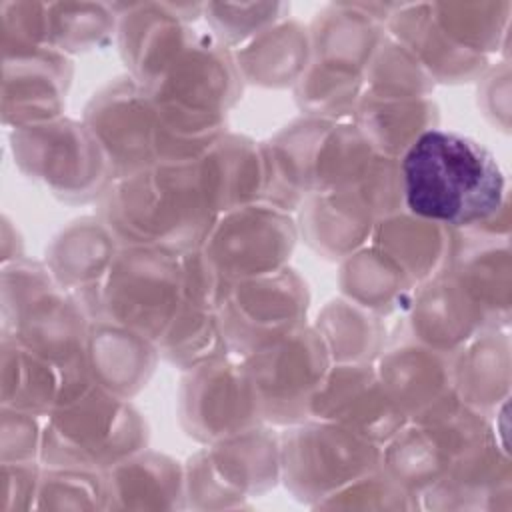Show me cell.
Masks as SVG:
<instances>
[{
	"instance_id": "6da1fadb",
	"label": "cell",
	"mask_w": 512,
	"mask_h": 512,
	"mask_svg": "<svg viewBox=\"0 0 512 512\" xmlns=\"http://www.w3.org/2000/svg\"><path fill=\"white\" fill-rule=\"evenodd\" d=\"M402 204L410 214L464 234L496 238L506 214V182L488 148L442 128H430L398 158Z\"/></svg>"
},
{
	"instance_id": "7a4b0ae2",
	"label": "cell",
	"mask_w": 512,
	"mask_h": 512,
	"mask_svg": "<svg viewBox=\"0 0 512 512\" xmlns=\"http://www.w3.org/2000/svg\"><path fill=\"white\" fill-rule=\"evenodd\" d=\"M100 200V218L122 246H156L176 254L202 248L222 214L200 158L162 162L114 180Z\"/></svg>"
},
{
	"instance_id": "3957f363",
	"label": "cell",
	"mask_w": 512,
	"mask_h": 512,
	"mask_svg": "<svg viewBox=\"0 0 512 512\" xmlns=\"http://www.w3.org/2000/svg\"><path fill=\"white\" fill-rule=\"evenodd\" d=\"M142 414L100 388L88 366L64 372L54 410L44 420L40 462L52 468L104 472L146 448Z\"/></svg>"
},
{
	"instance_id": "277c9868",
	"label": "cell",
	"mask_w": 512,
	"mask_h": 512,
	"mask_svg": "<svg viewBox=\"0 0 512 512\" xmlns=\"http://www.w3.org/2000/svg\"><path fill=\"white\" fill-rule=\"evenodd\" d=\"M90 324L82 302L46 264L16 258L2 266V340L68 372L86 366Z\"/></svg>"
},
{
	"instance_id": "5b68a950",
	"label": "cell",
	"mask_w": 512,
	"mask_h": 512,
	"mask_svg": "<svg viewBox=\"0 0 512 512\" xmlns=\"http://www.w3.org/2000/svg\"><path fill=\"white\" fill-rule=\"evenodd\" d=\"M400 210L398 158L380 154L356 186L308 194L298 208V234L324 258L344 260L370 242L378 220Z\"/></svg>"
},
{
	"instance_id": "8992f818",
	"label": "cell",
	"mask_w": 512,
	"mask_h": 512,
	"mask_svg": "<svg viewBox=\"0 0 512 512\" xmlns=\"http://www.w3.org/2000/svg\"><path fill=\"white\" fill-rule=\"evenodd\" d=\"M282 480L302 502L318 506L338 490L382 466V446L360 434L308 418L280 434Z\"/></svg>"
},
{
	"instance_id": "52a82bcc",
	"label": "cell",
	"mask_w": 512,
	"mask_h": 512,
	"mask_svg": "<svg viewBox=\"0 0 512 512\" xmlns=\"http://www.w3.org/2000/svg\"><path fill=\"white\" fill-rule=\"evenodd\" d=\"M182 306V254L120 246L100 292V318L158 342Z\"/></svg>"
},
{
	"instance_id": "ba28073f",
	"label": "cell",
	"mask_w": 512,
	"mask_h": 512,
	"mask_svg": "<svg viewBox=\"0 0 512 512\" xmlns=\"http://www.w3.org/2000/svg\"><path fill=\"white\" fill-rule=\"evenodd\" d=\"M18 168L66 202L102 198L114 182L106 156L84 122L56 118L12 130Z\"/></svg>"
},
{
	"instance_id": "9c48e42d",
	"label": "cell",
	"mask_w": 512,
	"mask_h": 512,
	"mask_svg": "<svg viewBox=\"0 0 512 512\" xmlns=\"http://www.w3.org/2000/svg\"><path fill=\"white\" fill-rule=\"evenodd\" d=\"M240 360L264 424L278 426L310 418L312 396L332 366L322 336L306 324Z\"/></svg>"
},
{
	"instance_id": "30bf717a",
	"label": "cell",
	"mask_w": 512,
	"mask_h": 512,
	"mask_svg": "<svg viewBox=\"0 0 512 512\" xmlns=\"http://www.w3.org/2000/svg\"><path fill=\"white\" fill-rule=\"evenodd\" d=\"M186 500L198 508L242 506L282 478L280 436L258 424L240 434L208 444L190 458Z\"/></svg>"
},
{
	"instance_id": "8fae6325",
	"label": "cell",
	"mask_w": 512,
	"mask_h": 512,
	"mask_svg": "<svg viewBox=\"0 0 512 512\" xmlns=\"http://www.w3.org/2000/svg\"><path fill=\"white\" fill-rule=\"evenodd\" d=\"M308 302L306 282L288 266L230 284L218 308L230 354L244 358L298 330L306 324Z\"/></svg>"
},
{
	"instance_id": "7c38bea8",
	"label": "cell",
	"mask_w": 512,
	"mask_h": 512,
	"mask_svg": "<svg viewBox=\"0 0 512 512\" xmlns=\"http://www.w3.org/2000/svg\"><path fill=\"white\" fill-rule=\"evenodd\" d=\"M296 238L298 224L290 212L256 202L220 214L202 250L220 276L234 284L288 266Z\"/></svg>"
},
{
	"instance_id": "4fadbf2b",
	"label": "cell",
	"mask_w": 512,
	"mask_h": 512,
	"mask_svg": "<svg viewBox=\"0 0 512 512\" xmlns=\"http://www.w3.org/2000/svg\"><path fill=\"white\" fill-rule=\"evenodd\" d=\"M178 416L186 434L204 444L264 424L244 364L230 354L186 370Z\"/></svg>"
},
{
	"instance_id": "5bb4252c",
	"label": "cell",
	"mask_w": 512,
	"mask_h": 512,
	"mask_svg": "<svg viewBox=\"0 0 512 512\" xmlns=\"http://www.w3.org/2000/svg\"><path fill=\"white\" fill-rule=\"evenodd\" d=\"M82 122L102 148L114 180L158 164V120L144 88L130 76L92 96Z\"/></svg>"
},
{
	"instance_id": "9a60e30c",
	"label": "cell",
	"mask_w": 512,
	"mask_h": 512,
	"mask_svg": "<svg viewBox=\"0 0 512 512\" xmlns=\"http://www.w3.org/2000/svg\"><path fill=\"white\" fill-rule=\"evenodd\" d=\"M310 418L340 424L378 446L408 424L374 364H332L312 396Z\"/></svg>"
},
{
	"instance_id": "2e32d148",
	"label": "cell",
	"mask_w": 512,
	"mask_h": 512,
	"mask_svg": "<svg viewBox=\"0 0 512 512\" xmlns=\"http://www.w3.org/2000/svg\"><path fill=\"white\" fill-rule=\"evenodd\" d=\"M374 366L386 392L408 422L434 418L460 402L450 354L406 340L384 350Z\"/></svg>"
},
{
	"instance_id": "e0dca14e",
	"label": "cell",
	"mask_w": 512,
	"mask_h": 512,
	"mask_svg": "<svg viewBox=\"0 0 512 512\" xmlns=\"http://www.w3.org/2000/svg\"><path fill=\"white\" fill-rule=\"evenodd\" d=\"M404 314L410 340L450 356L486 332L482 314L450 268L418 284Z\"/></svg>"
},
{
	"instance_id": "ac0fdd59",
	"label": "cell",
	"mask_w": 512,
	"mask_h": 512,
	"mask_svg": "<svg viewBox=\"0 0 512 512\" xmlns=\"http://www.w3.org/2000/svg\"><path fill=\"white\" fill-rule=\"evenodd\" d=\"M120 246L102 218H80L64 228L46 252L54 278L82 302L92 320L100 318L102 282Z\"/></svg>"
},
{
	"instance_id": "d6986e66",
	"label": "cell",
	"mask_w": 512,
	"mask_h": 512,
	"mask_svg": "<svg viewBox=\"0 0 512 512\" xmlns=\"http://www.w3.org/2000/svg\"><path fill=\"white\" fill-rule=\"evenodd\" d=\"M68 82L70 62L54 46L32 56L4 60V124L18 130L60 118Z\"/></svg>"
},
{
	"instance_id": "ffe728a7",
	"label": "cell",
	"mask_w": 512,
	"mask_h": 512,
	"mask_svg": "<svg viewBox=\"0 0 512 512\" xmlns=\"http://www.w3.org/2000/svg\"><path fill=\"white\" fill-rule=\"evenodd\" d=\"M160 352L150 338L96 318L90 324L86 366L106 392L130 400L150 380Z\"/></svg>"
},
{
	"instance_id": "44dd1931",
	"label": "cell",
	"mask_w": 512,
	"mask_h": 512,
	"mask_svg": "<svg viewBox=\"0 0 512 512\" xmlns=\"http://www.w3.org/2000/svg\"><path fill=\"white\" fill-rule=\"evenodd\" d=\"M386 32L414 54L434 82H468L488 68L486 56L460 48L440 30L428 4H396Z\"/></svg>"
},
{
	"instance_id": "7402d4cb",
	"label": "cell",
	"mask_w": 512,
	"mask_h": 512,
	"mask_svg": "<svg viewBox=\"0 0 512 512\" xmlns=\"http://www.w3.org/2000/svg\"><path fill=\"white\" fill-rule=\"evenodd\" d=\"M458 236V230L400 210L376 222L370 244L390 256L418 286L450 268Z\"/></svg>"
},
{
	"instance_id": "603a6c76",
	"label": "cell",
	"mask_w": 512,
	"mask_h": 512,
	"mask_svg": "<svg viewBox=\"0 0 512 512\" xmlns=\"http://www.w3.org/2000/svg\"><path fill=\"white\" fill-rule=\"evenodd\" d=\"M206 180L220 212L264 202L268 192V160L264 144L224 132L200 156Z\"/></svg>"
},
{
	"instance_id": "cb8c5ba5",
	"label": "cell",
	"mask_w": 512,
	"mask_h": 512,
	"mask_svg": "<svg viewBox=\"0 0 512 512\" xmlns=\"http://www.w3.org/2000/svg\"><path fill=\"white\" fill-rule=\"evenodd\" d=\"M108 508H180L186 500L184 468L152 450H140L104 470Z\"/></svg>"
},
{
	"instance_id": "d4e9b609",
	"label": "cell",
	"mask_w": 512,
	"mask_h": 512,
	"mask_svg": "<svg viewBox=\"0 0 512 512\" xmlns=\"http://www.w3.org/2000/svg\"><path fill=\"white\" fill-rule=\"evenodd\" d=\"M242 80L266 88L296 86L306 72L312 48L310 32L298 20H280L234 52Z\"/></svg>"
},
{
	"instance_id": "484cf974",
	"label": "cell",
	"mask_w": 512,
	"mask_h": 512,
	"mask_svg": "<svg viewBox=\"0 0 512 512\" xmlns=\"http://www.w3.org/2000/svg\"><path fill=\"white\" fill-rule=\"evenodd\" d=\"M454 388L464 406L488 416L508 398L510 356L508 338L486 330L452 354Z\"/></svg>"
},
{
	"instance_id": "4316f807",
	"label": "cell",
	"mask_w": 512,
	"mask_h": 512,
	"mask_svg": "<svg viewBox=\"0 0 512 512\" xmlns=\"http://www.w3.org/2000/svg\"><path fill=\"white\" fill-rule=\"evenodd\" d=\"M340 288L344 298L386 318L408 308L416 284L376 246H362L342 260Z\"/></svg>"
},
{
	"instance_id": "83f0119b",
	"label": "cell",
	"mask_w": 512,
	"mask_h": 512,
	"mask_svg": "<svg viewBox=\"0 0 512 512\" xmlns=\"http://www.w3.org/2000/svg\"><path fill=\"white\" fill-rule=\"evenodd\" d=\"M352 122L378 154L400 158L420 134L436 128L438 106L430 96L382 100L362 94Z\"/></svg>"
},
{
	"instance_id": "f1b7e54d",
	"label": "cell",
	"mask_w": 512,
	"mask_h": 512,
	"mask_svg": "<svg viewBox=\"0 0 512 512\" xmlns=\"http://www.w3.org/2000/svg\"><path fill=\"white\" fill-rule=\"evenodd\" d=\"M384 318L348 298L328 302L314 324L332 364H374L386 350Z\"/></svg>"
},
{
	"instance_id": "f546056e",
	"label": "cell",
	"mask_w": 512,
	"mask_h": 512,
	"mask_svg": "<svg viewBox=\"0 0 512 512\" xmlns=\"http://www.w3.org/2000/svg\"><path fill=\"white\" fill-rule=\"evenodd\" d=\"M0 398L4 408H14L46 418L60 396L64 372L50 360L2 340Z\"/></svg>"
},
{
	"instance_id": "4dcf8cb0",
	"label": "cell",
	"mask_w": 512,
	"mask_h": 512,
	"mask_svg": "<svg viewBox=\"0 0 512 512\" xmlns=\"http://www.w3.org/2000/svg\"><path fill=\"white\" fill-rule=\"evenodd\" d=\"M156 346L164 360L182 370H190L230 354L218 310L186 302H182Z\"/></svg>"
},
{
	"instance_id": "1f68e13d",
	"label": "cell",
	"mask_w": 512,
	"mask_h": 512,
	"mask_svg": "<svg viewBox=\"0 0 512 512\" xmlns=\"http://www.w3.org/2000/svg\"><path fill=\"white\" fill-rule=\"evenodd\" d=\"M434 22L460 48L486 56L498 48L508 24V2H436L428 4Z\"/></svg>"
},
{
	"instance_id": "d6a6232c",
	"label": "cell",
	"mask_w": 512,
	"mask_h": 512,
	"mask_svg": "<svg viewBox=\"0 0 512 512\" xmlns=\"http://www.w3.org/2000/svg\"><path fill=\"white\" fill-rule=\"evenodd\" d=\"M434 90V80L414 58V54L392 36L382 40L364 72V92L382 100L426 98Z\"/></svg>"
},
{
	"instance_id": "836d02e7",
	"label": "cell",
	"mask_w": 512,
	"mask_h": 512,
	"mask_svg": "<svg viewBox=\"0 0 512 512\" xmlns=\"http://www.w3.org/2000/svg\"><path fill=\"white\" fill-rule=\"evenodd\" d=\"M116 28L118 14L114 6L90 2L50 4V42L64 54L100 46Z\"/></svg>"
},
{
	"instance_id": "e575fe53",
	"label": "cell",
	"mask_w": 512,
	"mask_h": 512,
	"mask_svg": "<svg viewBox=\"0 0 512 512\" xmlns=\"http://www.w3.org/2000/svg\"><path fill=\"white\" fill-rule=\"evenodd\" d=\"M36 508H108L104 472L48 466L42 472Z\"/></svg>"
},
{
	"instance_id": "d590c367",
	"label": "cell",
	"mask_w": 512,
	"mask_h": 512,
	"mask_svg": "<svg viewBox=\"0 0 512 512\" xmlns=\"http://www.w3.org/2000/svg\"><path fill=\"white\" fill-rule=\"evenodd\" d=\"M2 50L4 60L38 54L50 42V4L2 2Z\"/></svg>"
},
{
	"instance_id": "8d00e7d4",
	"label": "cell",
	"mask_w": 512,
	"mask_h": 512,
	"mask_svg": "<svg viewBox=\"0 0 512 512\" xmlns=\"http://www.w3.org/2000/svg\"><path fill=\"white\" fill-rule=\"evenodd\" d=\"M288 4H204L212 36L228 48L242 46L262 30L286 18Z\"/></svg>"
},
{
	"instance_id": "74e56055",
	"label": "cell",
	"mask_w": 512,
	"mask_h": 512,
	"mask_svg": "<svg viewBox=\"0 0 512 512\" xmlns=\"http://www.w3.org/2000/svg\"><path fill=\"white\" fill-rule=\"evenodd\" d=\"M320 508H414L416 496L408 492L396 478H392L382 466L374 472L358 478L346 488L338 490L330 498L318 504Z\"/></svg>"
},
{
	"instance_id": "f35d334b",
	"label": "cell",
	"mask_w": 512,
	"mask_h": 512,
	"mask_svg": "<svg viewBox=\"0 0 512 512\" xmlns=\"http://www.w3.org/2000/svg\"><path fill=\"white\" fill-rule=\"evenodd\" d=\"M42 416L4 408L0 424V458L2 462H30L40 458L42 450Z\"/></svg>"
},
{
	"instance_id": "ab89813d",
	"label": "cell",
	"mask_w": 512,
	"mask_h": 512,
	"mask_svg": "<svg viewBox=\"0 0 512 512\" xmlns=\"http://www.w3.org/2000/svg\"><path fill=\"white\" fill-rule=\"evenodd\" d=\"M42 466L30 462H2V494L0 512H16L36 508L42 480Z\"/></svg>"
}]
</instances>
